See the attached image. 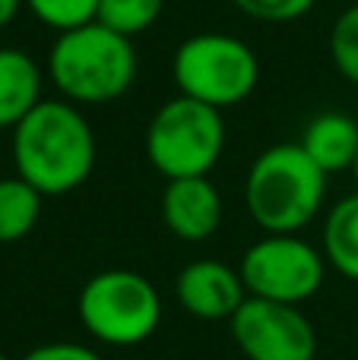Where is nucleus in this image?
I'll return each instance as SVG.
<instances>
[{
	"instance_id": "22",
	"label": "nucleus",
	"mask_w": 358,
	"mask_h": 360,
	"mask_svg": "<svg viewBox=\"0 0 358 360\" xmlns=\"http://www.w3.org/2000/svg\"><path fill=\"white\" fill-rule=\"evenodd\" d=\"M0 360H10V357H6V354H4V351H0Z\"/></svg>"
},
{
	"instance_id": "9",
	"label": "nucleus",
	"mask_w": 358,
	"mask_h": 360,
	"mask_svg": "<svg viewBox=\"0 0 358 360\" xmlns=\"http://www.w3.org/2000/svg\"><path fill=\"white\" fill-rule=\"evenodd\" d=\"M178 304L197 319L206 323H219V319H232L238 307L247 300L241 272L219 259H197L178 272L175 281Z\"/></svg>"
},
{
	"instance_id": "20",
	"label": "nucleus",
	"mask_w": 358,
	"mask_h": 360,
	"mask_svg": "<svg viewBox=\"0 0 358 360\" xmlns=\"http://www.w3.org/2000/svg\"><path fill=\"white\" fill-rule=\"evenodd\" d=\"M23 4H25V0H0V29H4V25H10L13 19L19 16Z\"/></svg>"
},
{
	"instance_id": "1",
	"label": "nucleus",
	"mask_w": 358,
	"mask_h": 360,
	"mask_svg": "<svg viewBox=\"0 0 358 360\" xmlns=\"http://www.w3.org/2000/svg\"><path fill=\"white\" fill-rule=\"evenodd\" d=\"M16 177L42 196H63L82 186L95 168V133L73 101L42 98L13 127Z\"/></svg>"
},
{
	"instance_id": "14",
	"label": "nucleus",
	"mask_w": 358,
	"mask_h": 360,
	"mask_svg": "<svg viewBox=\"0 0 358 360\" xmlns=\"http://www.w3.org/2000/svg\"><path fill=\"white\" fill-rule=\"evenodd\" d=\"M42 215V193L23 177H0V243L29 237Z\"/></svg>"
},
{
	"instance_id": "8",
	"label": "nucleus",
	"mask_w": 358,
	"mask_h": 360,
	"mask_svg": "<svg viewBox=\"0 0 358 360\" xmlns=\"http://www.w3.org/2000/svg\"><path fill=\"white\" fill-rule=\"evenodd\" d=\"M232 338L247 360H314L317 332L295 304L247 297L232 319Z\"/></svg>"
},
{
	"instance_id": "15",
	"label": "nucleus",
	"mask_w": 358,
	"mask_h": 360,
	"mask_svg": "<svg viewBox=\"0 0 358 360\" xmlns=\"http://www.w3.org/2000/svg\"><path fill=\"white\" fill-rule=\"evenodd\" d=\"M162 6L165 0H99L95 22L108 25L124 38H137L152 29V22L162 16Z\"/></svg>"
},
{
	"instance_id": "13",
	"label": "nucleus",
	"mask_w": 358,
	"mask_h": 360,
	"mask_svg": "<svg viewBox=\"0 0 358 360\" xmlns=\"http://www.w3.org/2000/svg\"><path fill=\"white\" fill-rule=\"evenodd\" d=\"M323 256L349 281H358V193L340 199L323 224Z\"/></svg>"
},
{
	"instance_id": "18",
	"label": "nucleus",
	"mask_w": 358,
	"mask_h": 360,
	"mask_svg": "<svg viewBox=\"0 0 358 360\" xmlns=\"http://www.w3.org/2000/svg\"><path fill=\"white\" fill-rule=\"evenodd\" d=\"M245 16L260 19V22H292L304 16L317 0H232Z\"/></svg>"
},
{
	"instance_id": "17",
	"label": "nucleus",
	"mask_w": 358,
	"mask_h": 360,
	"mask_svg": "<svg viewBox=\"0 0 358 360\" xmlns=\"http://www.w3.org/2000/svg\"><path fill=\"white\" fill-rule=\"evenodd\" d=\"M25 6L38 22L54 32H70L95 22V13H99V0H25Z\"/></svg>"
},
{
	"instance_id": "12",
	"label": "nucleus",
	"mask_w": 358,
	"mask_h": 360,
	"mask_svg": "<svg viewBox=\"0 0 358 360\" xmlns=\"http://www.w3.org/2000/svg\"><path fill=\"white\" fill-rule=\"evenodd\" d=\"M42 101V70L25 51L0 48V130H13Z\"/></svg>"
},
{
	"instance_id": "6",
	"label": "nucleus",
	"mask_w": 358,
	"mask_h": 360,
	"mask_svg": "<svg viewBox=\"0 0 358 360\" xmlns=\"http://www.w3.org/2000/svg\"><path fill=\"white\" fill-rule=\"evenodd\" d=\"M226 149V120L187 95L165 101L146 127V158L165 180L206 177Z\"/></svg>"
},
{
	"instance_id": "5",
	"label": "nucleus",
	"mask_w": 358,
	"mask_h": 360,
	"mask_svg": "<svg viewBox=\"0 0 358 360\" xmlns=\"http://www.w3.org/2000/svg\"><path fill=\"white\" fill-rule=\"evenodd\" d=\"M171 76L181 95L226 111L257 89L260 60L241 38L226 32H200L178 44Z\"/></svg>"
},
{
	"instance_id": "10",
	"label": "nucleus",
	"mask_w": 358,
	"mask_h": 360,
	"mask_svg": "<svg viewBox=\"0 0 358 360\" xmlns=\"http://www.w3.org/2000/svg\"><path fill=\"white\" fill-rule=\"evenodd\" d=\"M162 221L178 240L200 243L222 224V196L209 177H178L165 184Z\"/></svg>"
},
{
	"instance_id": "19",
	"label": "nucleus",
	"mask_w": 358,
	"mask_h": 360,
	"mask_svg": "<svg viewBox=\"0 0 358 360\" xmlns=\"http://www.w3.org/2000/svg\"><path fill=\"white\" fill-rule=\"evenodd\" d=\"M23 360H101L92 348L86 345H76V342H48V345H38L32 348Z\"/></svg>"
},
{
	"instance_id": "16",
	"label": "nucleus",
	"mask_w": 358,
	"mask_h": 360,
	"mask_svg": "<svg viewBox=\"0 0 358 360\" xmlns=\"http://www.w3.org/2000/svg\"><path fill=\"white\" fill-rule=\"evenodd\" d=\"M330 57L346 82L358 86V4L346 6L330 29Z\"/></svg>"
},
{
	"instance_id": "3",
	"label": "nucleus",
	"mask_w": 358,
	"mask_h": 360,
	"mask_svg": "<svg viewBox=\"0 0 358 360\" xmlns=\"http://www.w3.org/2000/svg\"><path fill=\"white\" fill-rule=\"evenodd\" d=\"M48 73L57 92L73 105L114 101L137 79L133 38H124L101 22L57 32L48 51Z\"/></svg>"
},
{
	"instance_id": "21",
	"label": "nucleus",
	"mask_w": 358,
	"mask_h": 360,
	"mask_svg": "<svg viewBox=\"0 0 358 360\" xmlns=\"http://www.w3.org/2000/svg\"><path fill=\"white\" fill-rule=\"evenodd\" d=\"M349 171L355 174V184H358V155H355V162H352V168H349Z\"/></svg>"
},
{
	"instance_id": "7",
	"label": "nucleus",
	"mask_w": 358,
	"mask_h": 360,
	"mask_svg": "<svg viewBox=\"0 0 358 360\" xmlns=\"http://www.w3.org/2000/svg\"><path fill=\"white\" fill-rule=\"evenodd\" d=\"M241 281L247 297L304 304L327 278V256L298 234H266L241 256Z\"/></svg>"
},
{
	"instance_id": "4",
	"label": "nucleus",
	"mask_w": 358,
	"mask_h": 360,
	"mask_svg": "<svg viewBox=\"0 0 358 360\" xmlns=\"http://www.w3.org/2000/svg\"><path fill=\"white\" fill-rule=\"evenodd\" d=\"M76 313L95 342L108 348H133L156 335L162 323V300L146 275L105 269L82 285Z\"/></svg>"
},
{
	"instance_id": "2",
	"label": "nucleus",
	"mask_w": 358,
	"mask_h": 360,
	"mask_svg": "<svg viewBox=\"0 0 358 360\" xmlns=\"http://www.w3.org/2000/svg\"><path fill=\"white\" fill-rule=\"evenodd\" d=\"M327 196V174L302 143H279L254 158L245 177V205L266 234H298L314 221Z\"/></svg>"
},
{
	"instance_id": "11",
	"label": "nucleus",
	"mask_w": 358,
	"mask_h": 360,
	"mask_svg": "<svg viewBox=\"0 0 358 360\" xmlns=\"http://www.w3.org/2000/svg\"><path fill=\"white\" fill-rule=\"evenodd\" d=\"M302 149L323 174L352 168L358 155V124L342 111L317 114L302 130Z\"/></svg>"
}]
</instances>
